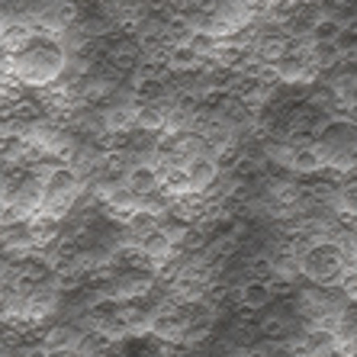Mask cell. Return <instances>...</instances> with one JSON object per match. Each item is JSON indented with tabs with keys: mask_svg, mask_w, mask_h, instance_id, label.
Instances as JSON below:
<instances>
[{
	"mask_svg": "<svg viewBox=\"0 0 357 357\" xmlns=\"http://www.w3.org/2000/svg\"><path fill=\"white\" fill-rule=\"evenodd\" d=\"M3 71L20 87L45 91L68 71V45L61 36L45 29H29L17 45L3 52Z\"/></svg>",
	"mask_w": 357,
	"mask_h": 357,
	"instance_id": "obj_1",
	"label": "cell"
},
{
	"mask_svg": "<svg viewBox=\"0 0 357 357\" xmlns=\"http://www.w3.org/2000/svg\"><path fill=\"white\" fill-rule=\"evenodd\" d=\"M351 261L354 258L348 255V245H341L338 238H319L299 251V277H306L312 287L332 290L341 287V277Z\"/></svg>",
	"mask_w": 357,
	"mask_h": 357,
	"instance_id": "obj_2",
	"label": "cell"
},
{
	"mask_svg": "<svg viewBox=\"0 0 357 357\" xmlns=\"http://www.w3.org/2000/svg\"><path fill=\"white\" fill-rule=\"evenodd\" d=\"M0 203L17 216H36L42 209V167L10 165L0 177Z\"/></svg>",
	"mask_w": 357,
	"mask_h": 357,
	"instance_id": "obj_3",
	"label": "cell"
},
{
	"mask_svg": "<svg viewBox=\"0 0 357 357\" xmlns=\"http://www.w3.org/2000/svg\"><path fill=\"white\" fill-rule=\"evenodd\" d=\"M123 181L139 197V203L145 197H151V193H165V174H161V167L155 161H135V165H129Z\"/></svg>",
	"mask_w": 357,
	"mask_h": 357,
	"instance_id": "obj_4",
	"label": "cell"
},
{
	"mask_svg": "<svg viewBox=\"0 0 357 357\" xmlns=\"http://www.w3.org/2000/svg\"><path fill=\"white\" fill-rule=\"evenodd\" d=\"M283 167L299 177H312L328 165H325V155L316 142H296V145H287V165Z\"/></svg>",
	"mask_w": 357,
	"mask_h": 357,
	"instance_id": "obj_5",
	"label": "cell"
},
{
	"mask_svg": "<svg viewBox=\"0 0 357 357\" xmlns=\"http://www.w3.org/2000/svg\"><path fill=\"white\" fill-rule=\"evenodd\" d=\"M167 351H171V344H165L151 332L126 335L116 341V357H167Z\"/></svg>",
	"mask_w": 357,
	"mask_h": 357,
	"instance_id": "obj_6",
	"label": "cell"
},
{
	"mask_svg": "<svg viewBox=\"0 0 357 357\" xmlns=\"http://www.w3.org/2000/svg\"><path fill=\"white\" fill-rule=\"evenodd\" d=\"M235 299H238V309L261 316V312H267V309L274 306V290H271V280H245L238 287V293H235Z\"/></svg>",
	"mask_w": 357,
	"mask_h": 357,
	"instance_id": "obj_7",
	"label": "cell"
},
{
	"mask_svg": "<svg viewBox=\"0 0 357 357\" xmlns=\"http://www.w3.org/2000/svg\"><path fill=\"white\" fill-rule=\"evenodd\" d=\"M158 229H161V216L155 209H145V206L132 209V213L123 219V232H126L129 245H139L142 238H149V235L158 232Z\"/></svg>",
	"mask_w": 357,
	"mask_h": 357,
	"instance_id": "obj_8",
	"label": "cell"
},
{
	"mask_svg": "<svg viewBox=\"0 0 357 357\" xmlns=\"http://www.w3.org/2000/svg\"><path fill=\"white\" fill-rule=\"evenodd\" d=\"M341 29H344V17H338V13H319L306 42H312V45H335Z\"/></svg>",
	"mask_w": 357,
	"mask_h": 357,
	"instance_id": "obj_9",
	"label": "cell"
},
{
	"mask_svg": "<svg viewBox=\"0 0 357 357\" xmlns=\"http://www.w3.org/2000/svg\"><path fill=\"white\" fill-rule=\"evenodd\" d=\"M335 206H338L341 216L357 219V171H351L348 177H341L338 197H335Z\"/></svg>",
	"mask_w": 357,
	"mask_h": 357,
	"instance_id": "obj_10",
	"label": "cell"
},
{
	"mask_svg": "<svg viewBox=\"0 0 357 357\" xmlns=\"http://www.w3.org/2000/svg\"><path fill=\"white\" fill-rule=\"evenodd\" d=\"M3 75H7V71H3ZM3 75H0V77H3Z\"/></svg>",
	"mask_w": 357,
	"mask_h": 357,
	"instance_id": "obj_11",
	"label": "cell"
}]
</instances>
